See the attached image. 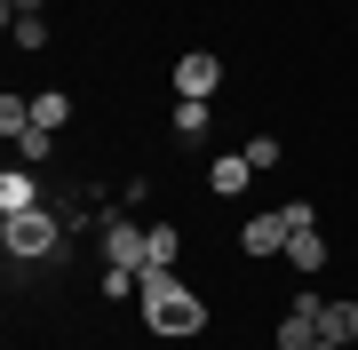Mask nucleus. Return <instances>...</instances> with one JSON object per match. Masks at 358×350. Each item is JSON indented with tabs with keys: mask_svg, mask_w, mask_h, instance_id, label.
Listing matches in <instances>:
<instances>
[{
	"mask_svg": "<svg viewBox=\"0 0 358 350\" xmlns=\"http://www.w3.org/2000/svg\"><path fill=\"white\" fill-rule=\"evenodd\" d=\"M199 128H207V104H192V96H176V136H183V143H192Z\"/></svg>",
	"mask_w": 358,
	"mask_h": 350,
	"instance_id": "2eb2a0df",
	"label": "nucleus"
},
{
	"mask_svg": "<svg viewBox=\"0 0 358 350\" xmlns=\"http://www.w3.org/2000/svg\"><path fill=\"white\" fill-rule=\"evenodd\" d=\"M0 239H8V263H48V255H56V215H48V207L8 215V223H0Z\"/></svg>",
	"mask_w": 358,
	"mask_h": 350,
	"instance_id": "f03ea898",
	"label": "nucleus"
},
{
	"mask_svg": "<svg viewBox=\"0 0 358 350\" xmlns=\"http://www.w3.org/2000/svg\"><path fill=\"white\" fill-rule=\"evenodd\" d=\"M215 88H223V56H207V48L176 56V96H192V104H207Z\"/></svg>",
	"mask_w": 358,
	"mask_h": 350,
	"instance_id": "7ed1b4c3",
	"label": "nucleus"
},
{
	"mask_svg": "<svg viewBox=\"0 0 358 350\" xmlns=\"http://www.w3.org/2000/svg\"><path fill=\"white\" fill-rule=\"evenodd\" d=\"M16 16H40V0H8V24H16Z\"/></svg>",
	"mask_w": 358,
	"mask_h": 350,
	"instance_id": "f3484780",
	"label": "nucleus"
},
{
	"mask_svg": "<svg viewBox=\"0 0 358 350\" xmlns=\"http://www.w3.org/2000/svg\"><path fill=\"white\" fill-rule=\"evenodd\" d=\"M8 32H16V48H48V24H40V16H16Z\"/></svg>",
	"mask_w": 358,
	"mask_h": 350,
	"instance_id": "dca6fc26",
	"label": "nucleus"
},
{
	"mask_svg": "<svg viewBox=\"0 0 358 350\" xmlns=\"http://www.w3.org/2000/svg\"><path fill=\"white\" fill-rule=\"evenodd\" d=\"M287 239H294L287 207H279V215H247V231H239V247H247V255H287Z\"/></svg>",
	"mask_w": 358,
	"mask_h": 350,
	"instance_id": "39448f33",
	"label": "nucleus"
},
{
	"mask_svg": "<svg viewBox=\"0 0 358 350\" xmlns=\"http://www.w3.org/2000/svg\"><path fill=\"white\" fill-rule=\"evenodd\" d=\"M310 350H350V342H327V335H319V342H310Z\"/></svg>",
	"mask_w": 358,
	"mask_h": 350,
	"instance_id": "a211bd4d",
	"label": "nucleus"
},
{
	"mask_svg": "<svg viewBox=\"0 0 358 350\" xmlns=\"http://www.w3.org/2000/svg\"><path fill=\"white\" fill-rule=\"evenodd\" d=\"M319 335L327 342H358V302H327V311H319Z\"/></svg>",
	"mask_w": 358,
	"mask_h": 350,
	"instance_id": "1a4fd4ad",
	"label": "nucleus"
},
{
	"mask_svg": "<svg viewBox=\"0 0 358 350\" xmlns=\"http://www.w3.org/2000/svg\"><path fill=\"white\" fill-rule=\"evenodd\" d=\"M24 128H32V104H24V96H0V136L16 143V136H24Z\"/></svg>",
	"mask_w": 358,
	"mask_h": 350,
	"instance_id": "9b49d317",
	"label": "nucleus"
},
{
	"mask_svg": "<svg viewBox=\"0 0 358 350\" xmlns=\"http://www.w3.org/2000/svg\"><path fill=\"white\" fill-rule=\"evenodd\" d=\"M207 183H215L223 199H231V191H247V183H255V168H247V152H223L215 168H207Z\"/></svg>",
	"mask_w": 358,
	"mask_h": 350,
	"instance_id": "6e6552de",
	"label": "nucleus"
},
{
	"mask_svg": "<svg viewBox=\"0 0 358 350\" xmlns=\"http://www.w3.org/2000/svg\"><path fill=\"white\" fill-rule=\"evenodd\" d=\"M32 119H40V128H64V119H72V96H32Z\"/></svg>",
	"mask_w": 358,
	"mask_h": 350,
	"instance_id": "f8f14e48",
	"label": "nucleus"
},
{
	"mask_svg": "<svg viewBox=\"0 0 358 350\" xmlns=\"http://www.w3.org/2000/svg\"><path fill=\"white\" fill-rule=\"evenodd\" d=\"M247 168H255V175L279 168V136H247Z\"/></svg>",
	"mask_w": 358,
	"mask_h": 350,
	"instance_id": "4468645a",
	"label": "nucleus"
},
{
	"mask_svg": "<svg viewBox=\"0 0 358 350\" xmlns=\"http://www.w3.org/2000/svg\"><path fill=\"white\" fill-rule=\"evenodd\" d=\"M16 152H24V159H32V168H40V159H48V152H56V128H40V119H32V128H24V136H16Z\"/></svg>",
	"mask_w": 358,
	"mask_h": 350,
	"instance_id": "ddd939ff",
	"label": "nucleus"
},
{
	"mask_svg": "<svg viewBox=\"0 0 358 350\" xmlns=\"http://www.w3.org/2000/svg\"><path fill=\"white\" fill-rule=\"evenodd\" d=\"M32 207H40V183L8 168V175H0V215H32Z\"/></svg>",
	"mask_w": 358,
	"mask_h": 350,
	"instance_id": "0eeeda50",
	"label": "nucleus"
},
{
	"mask_svg": "<svg viewBox=\"0 0 358 350\" xmlns=\"http://www.w3.org/2000/svg\"><path fill=\"white\" fill-rule=\"evenodd\" d=\"M143 326L167 335V342H183V335H199V326H207V302H199L176 271H143Z\"/></svg>",
	"mask_w": 358,
	"mask_h": 350,
	"instance_id": "f257e3e1",
	"label": "nucleus"
},
{
	"mask_svg": "<svg viewBox=\"0 0 358 350\" xmlns=\"http://www.w3.org/2000/svg\"><path fill=\"white\" fill-rule=\"evenodd\" d=\"M143 239L152 231H136L128 215H103V263L112 271H143Z\"/></svg>",
	"mask_w": 358,
	"mask_h": 350,
	"instance_id": "20e7f679",
	"label": "nucleus"
},
{
	"mask_svg": "<svg viewBox=\"0 0 358 350\" xmlns=\"http://www.w3.org/2000/svg\"><path fill=\"white\" fill-rule=\"evenodd\" d=\"M287 263H294V271H319V263H327V239H319V223L287 239Z\"/></svg>",
	"mask_w": 358,
	"mask_h": 350,
	"instance_id": "9d476101",
	"label": "nucleus"
},
{
	"mask_svg": "<svg viewBox=\"0 0 358 350\" xmlns=\"http://www.w3.org/2000/svg\"><path fill=\"white\" fill-rule=\"evenodd\" d=\"M176 255H183V231H176V223H152V239H143V271H176Z\"/></svg>",
	"mask_w": 358,
	"mask_h": 350,
	"instance_id": "423d86ee",
	"label": "nucleus"
}]
</instances>
